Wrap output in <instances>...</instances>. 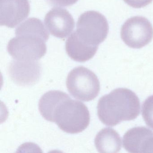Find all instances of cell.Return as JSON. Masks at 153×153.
I'll use <instances>...</instances> for the list:
<instances>
[{
    "mask_svg": "<svg viewBox=\"0 0 153 153\" xmlns=\"http://www.w3.org/2000/svg\"><path fill=\"white\" fill-rule=\"evenodd\" d=\"M49 4L56 7H65L71 6L78 0H46Z\"/></svg>",
    "mask_w": 153,
    "mask_h": 153,
    "instance_id": "cell-17",
    "label": "cell"
},
{
    "mask_svg": "<svg viewBox=\"0 0 153 153\" xmlns=\"http://www.w3.org/2000/svg\"><path fill=\"white\" fill-rule=\"evenodd\" d=\"M44 22L51 34L62 39L69 36L75 27L71 15L67 10L59 7L50 10L45 16Z\"/></svg>",
    "mask_w": 153,
    "mask_h": 153,
    "instance_id": "cell-9",
    "label": "cell"
},
{
    "mask_svg": "<svg viewBox=\"0 0 153 153\" xmlns=\"http://www.w3.org/2000/svg\"><path fill=\"white\" fill-rule=\"evenodd\" d=\"M16 36L28 35L37 36L46 42L49 38V32L42 22L35 18L27 19L19 25L16 30Z\"/></svg>",
    "mask_w": 153,
    "mask_h": 153,
    "instance_id": "cell-14",
    "label": "cell"
},
{
    "mask_svg": "<svg viewBox=\"0 0 153 153\" xmlns=\"http://www.w3.org/2000/svg\"><path fill=\"white\" fill-rule=\"evenodd\" d=\"M76 33L84 42L98 46L108 35L109 25L105 17L99 12L88 11L82 14L77 23Z\"/></svg>",
    "mask_w": 153,
    "mask_h": 153,
    "instance_id": "cell-4",
    "label": "cell"
},
{
    "mask_svg": "<svg viewBox=\"0 0 153 153\" xmlns=\"http://www.w3.org/2000/svg\"><path fill=\"white\" fill-rule=\"evenodd\" d=\"M69 96L59 90H51L44 94L39 100V111L46 120L52 121V116L55 108L62 100Z\"/></svg>",
    "mask_w": 153,
    "mask_h": 153,
    "instance_id": "cell-13",
    "label": "cell"
},
{
    "mask_svg": "<svg viewBox=\"0 0 153 153\" xmlns=\"http://www.w3.org/2000/svg\"><path fill=\"white\" fill-rule=\"evenodd\" d=\"M130 7L134 8H141L150 4L153 0H123Z\"/></svg>",
    "mask_w": 153,
    "mask_h": 153,
    "instance_id": "cell-16",
    "label": "cell"
},
{
    "mask_svg": "<svg viewBox=\"0 0 153 153\" xmlns=\"http://www.w3.org/2000/svg\"><path fill=\"white\" fill-rule=\"evenodd\" d=\"M94 144L99 153H117L121 149L120 137L111 128L101 130L96 136Z\"/></svg>",
    "mask_w": 153,
    "mask_h": 153,
    "instance_id": "cell-12",
    "label": "cell"
},
{
    "mask_svg": "<svg viewBox=\"0 0 153 153\" xmlns=\"http://www.w3.org/2000/svg\"><path fill=\"white\" fill-rule=\"evenodd\" d=\"M28 0H0V24L13 28L23 22L30 13Z\"/></svg>",
    "mask_w": 153,
    "mask_h": 153,
    "instance_id": "cell-8",
    "label": "cell"
},
{
    "mask_svg": "<svg viewBox=\"0 0 153 153\" xmlns=\"http://www.w3.org/2000/svg\"><path fill=\"white\" fill-rule=\"evenodd\" d=\"M97 112L98 118L103 124L113 127L124 121L137 118L140 112V102L131 90L116 88L99 99Z\"/></svg>",
    "mask_w": 153,
    "mask_h": 153,
    "instance_id": "cell-1",
    "label": "cell"
},
{
    "mask_svg": "<svg viewBox=\"0 0 153 153\" xmlns=\"http://www.w3.org/2000/svg\"><path fill=\"white\" fill-rule=\"evenodd\" d=\"M141 113L146 124L153 129V95L149 97L144 101Z\"/></svg>",
    "mask_w": 153,
    "mask_h": 153,
    "instance_id": "cell-15",
    "label": "cell"
},
{
    "mask_svg": "<svg viewBox=\"0 0 153 153\" xmlns=\"http://www.w3.org/2000/svg\"><path fill=\"white\" fill-rule=\"evenodd\" d=\"M90 121V113L85 105L69 97L55 108L52 122L55 123L64 132L77 134L86 129Z\"/></svg>",
    "mask_w": 153,
    "mask_h": 153,
    "instance_id": "cell-2",
    "label": "cell"
},
{
    "mask_svg": "<svg viewBox=\"0 0 153 153\" xmlns=\"http://www.w3.org/2000/svg\"><path fill=\"white\" fill-rule=\"evenodd\" d=\"M121 37L124 43L134 49H140L147 45L153 38L152 25L146 18H131L123 25Z\"/></svg>",
    "mask_w": 153,
    "mask_h": 153,
    "instance_id": "cell-6",
    "label": "cell"
},
{
    "mask_svg": "<svg viewBox=\"0 0 153 153\" xmlns=\"http://www.w3.org/2000/svg\"><path fill=\"white\" fill-rule=\"evenodd\" d=\"M45 42L42 38L33 36H16L9 42L7 50L14 59L37 61L46 53Z\"/></svg>",
    "mask_w": 153,
    "mask_h": 153,
    "instance_id": "cell-5",
    "label": "cell"
},
{
    "mask_svg": "<svg viewBox=\"0 0 153 153\" xmlns=\"http://www.w3.org/2000/svg\"><path fill=\"white\" fill-rule=\"evenodd\" d=\"M98 46H93L81 40L76 32L71 34L66 42L67 54L73 60L85 62L93 58L98 50Z\"/></svg>",
    "mask_w": 153,
    "mask_h": 153,
    "instance_id": "cell-11",
    "label": "cell"
},
{
    "mask_svg": "<svg viewBox=\"0 0 153 153\" xmlns=\"http://www.w3.org/2000/svg\"><path fill=\"white\" fill-rule=\"evenodd\" d=\"M66 85L73 97L84 102L94 99L100 90V82L97 76L92 71L83 66L75 68L69 73Z\"/></svg>",
    "mask_w": 153,
    "mask_h": 153,
    "instance_id": "cell-3",
    "label": "cell"
},
{
    "mask_svg": "<svg viewBox=\"0 0 153 153\" xmlns=\"http://www.w3.org/2000/svg\"><path fill=\"white\" fill-rule=\"evenodd\" d=\"M41 64L36 61L14 59L8 68L11 80L19 85L29 86L34 85L42 75Z\"/></svg>",
    "mask_w": 153,
    "mask_h": 153,
    "instance_id": "cell-7",
    "label": "cell"
},
{
    "mask_svg": "<svg viewBox=\"0 0 153 153\" xmlns=\"http://www.w3.org/2000/svg\"><path fill=\"white\" fill-rule=\"evenodd\" d=\"M123 145L130 153H153V131L145 127L130 129L123 136Z\"/></svg>",
    "mask_w": 153,
    "mask_h": 153,
    "instance_id": "cell-10",
    "label": "cell"
}]
</instances>
